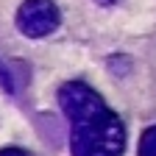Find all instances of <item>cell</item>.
Here are the masks:
<instances>
[{"label":"cell","instance_id":"obj_1","mask_svg":"<svg viewBox=\"0 0 156 156\" xmlns=\"http://www.w3.org/2000/svg\"><path fill=\"white\" fill-rule=\"evenodd\" d=\"M58 106L70 120L73 156H123L126 128L103 98L84 81H67L58 87Z\"/></svg>","mask_w":156,"mask_h":156},{"label":"cell","instance_id":"obj_2","mask_svg":"<svg viewBox=\"0 0 156 156\" xmlns=\"http://www.w3.org/2000/svg\"><path fill=\"white\" fill-rule=\"evenodd\" d=\"M62 23L53 0H23V6L17 9V28L31 39H42L53 34Z\"/></svg>","mask_w":156,"mask_h":156},{"label":"cell","instance_id":"obj_3","mask_svg":"<svg viewBox=\"0 0 156 156\" xmlns=\"http://www.w3.org/2000/svg\"><path fill=\"white\" fill-rule=\"evenodd\" d=\"M140 156H156V126L145 128L140 136Z\"/></svg>","mask_w":156,"mask_h":156},{"label":"cell","instance_id":"obj_4","mask_svg":"<svg viewBox=\"0 0 156 156\" xmlns=\"http://www.w3.org/2000/svg\"><path fill=\"white\" fill-rule=\"evenodd\" d=\"M0 89H3V92H14V81H11V75H9V70L3 67V62H0Z\"/></svg>","mask_w":156,"mask_h":156},{"label":"cell","instance_id":"obj_5","mask_svg":"<svg viewBox=\"0 0 156 156\" xmlns=\"http://www.w3.org/2000/svg\"><path fill=\"white\" fill-rule=\"evenodd\" d=\"M0 156H28L23 148H3V151H0Z\"/></svg>","mask_w":156,"mask_h":156},{"label":"cell","instance_id":"obj_6","mask_svg":"<svg viewBox=\"0 0 156 156\" xmlns=\"http://www.w3.org/2000/svg\"><path fill=\"white\" fill-rule=\"evenodd\" d=\"M95 3H98V6H114L117 0H95Z\"/></svg>","mask_w":156,"mask_h":156}]
</instances>
